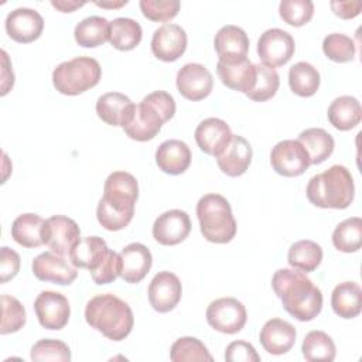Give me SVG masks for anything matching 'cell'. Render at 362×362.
<instances>
[{"label":"cell","mask_w":362,"mask_h":362,"mask_svg":"<svg viewBox=\"0 0 362 362\" xmlns=\"http://www.w3.org/2000/svg\"><path fill=\"white\" fill-rule=\"evenodd\" d=\"M331 305L341 318H355L362 310V290L355 281H344L335 286L331 294Z\"/></svg>","instance_id":"29"},{"label":"cell","mask_w":362,"mask_h":362,"mask_svg":"<svg viewBox=\"0 0 362 362\" xmlns=\"http://www.w3.org/2000/svg\"><path fill=\"white\" fill-rule=\"evenodd\" d=\"M296 335V328L288 321L272 318L262 327L259 341L266 352L272 355H283L294 346Z\"/></svg>","instance_id":"23"},{"label":"cell","mask_w":362,"mask_h":362,"mask_svg":"<svg viewBox=\"0 0 362 362\" xmlns=\"http://www.w3.org/2000/svg\"><path fill=\"white\" fill-rule=\"evenodd\" d=\"M31 359L69 362L71 351L69 346L59 339H40L31 348Z\"/></svg>","instance_id":"43"},{"label":"cell","mask_w":362,"mask_h":362,"mask_svg":"<svg viewBox=\"0 0 362 362\" xmlns=\"http://www.w3.org/2000/svg\"><path fill=\"white\" fill-rule=\"evenodd\" d=\"M331 8L335 16L344 20L354 18L359 16L362 3L361 1H331Z\"/></svg>","instance_id":"47"},{"label":"cell","mask_w":362,"mask_h":362,"mask_svg":"<svg viewBox=\"0 0 362 362\" xmlns=\"http://www.w3.org/2000/svg\"><path fill=\"white\" fill-rule=\"evenodd\" d=\"M252 147L242 136L232 134L226 147L215 157L219 170L229 177H239L246 173L252 163Z\"/></svg>","instance_id":"20"},{"label":"cell","mask_w":362,"mask_h":362,"mask_svg":"<svg viewBox=\"0 0 362 362\" xmlns=\"http://www.w3.org/2000/svg\"><path fill=\"white\" fill-rule=\"evenodd\" d=\"M272 287L284 310L298 321H311L322 310V293L304 272L279 269L272 277Z\"/></svg>","instance_id":"2"},{"label":"cell","mask_w":362,"mask_h":362,"mask_svg":"<svg viewBox=\"0 0 362 362\" xmlns=\"http://www.w3.org/2000/svg\"><path fill=\"white\" fill-rule=\"evenodd\" d=\"M298 141L305 148L310 164L324 163L334 151V137L321 127H310L298 134Z\"/></svg>","instance_id":"31"},{"label":"cell","mask_w":362,"mask_h":362,"mask_svg":"<svg viewBox=\"0 0 362 362\" xmlns=\"http://www.w3.org/2000/svg\"><path fill=\"white\" fill-rule=\"evenodd\" d=\"M270 164L283 177H297L310 167V157L298 140H281L272 148Z\"/></svg>","instance_id":"10"},{"label":"cell","mask_w":362,"mask_h":362,"mask_svg":"<svg viewBox=\"0 0 362 362\" xmlns=\"http://www.w3.org/2000/svg\"><path fill=\"white\" fill-rule=\"evenodd\" d=\"M332 245L344 253L358 252L362 246V219L352 216L338 223L332 232Z\"/></svg>","instance_id":"36"},{"label":"cell","mask_w":362,"mask_h":362,"mask_svg":"<svg viewBox=\"0 0 362 362\" xmlns=\"http://www.w3.org/2000/svg\"><path fill=\"white\" fill-rule=\"evenodd\" d=\"M191 232V221L185 211L170 209L153 223V238L164 246H174L185 240Z\"/></svg>","instance_id":"18"},{"label":"cell","mask_w":362,"mask_h":362,"mask_svg":"<svg viewBox=\"0 0 362 362\" xmlns=\"http://www.w3.org/2000/svg\"><path fill=\"white\" fill-rule=\"evenodd\" d=\"M96 6L99 7H103V8H117V7H122L124 4H127V0H122V1H95Z\"/></svg>","instance_id":"50"},{"label":"cell","mask_w":362,"mask_h":362,"mask_svg":"<svg viewBox=\"0 0 362 362\" xmlns=\"http://www.w3.org/2000/svg\"><path fill=\"white\" fill-rule=\"evenodd\" d=\"M322 260L321 246L310 239H303L293 243L287 253V262L293 269L304 273L314 272Z\"/></svg>","instance_id":"33"},{"label":"cell","mask_w":362,"mask_h":362,"mask_svg":"<svg viewBox=\"0 0 362 362\" xmlns=\"http://www.w3.org/2000/svg\"><path fill=\"white\" fill-rule=\"evenodd\" d=\"M120 257V277L130 284L140 283L151 269L153 257L147 246L143 243H130L122 249Z\"/></svg>","instance_id":"21"},{"label":"cell","mask_w":362,"mask_h":362,"mask_svg":"<svg viewBox=\"0 0 362 362\" xmlns=\"http://www.w3.org/2000/svg\"><path fill=\"white\" fill-rule=\"evenodd\" d=\"M165 122L168 120L163 116V113H160L154 105L143 98V100L136 105L132 119L127 122L123 130L136 141H147L158 134Z\"/></svg>","instance_id":"13"},{"label":"cell","mask_w":362,"mask_h":362,"mask_svg":"<svg viewBox=\"0 0 362 362\" xmlns=\"http://www.w3.org/2000/svg\"><path fill=\"white\" fill-rule=\"evenodd\" d=\"M194 136L198 147L205 154L216 157L232 139V132L225 120L208 117L197 126Z\"/></svg>","instance_id":"22"},{"label":"cell","mask_w":362,"mask_h":362,"mask_svg":"<svg viewBox=\"0 0 362 362\" xmlns=\"http://www.w3.org/2000/svg\"><path fill=\"white\" fill-rule=\"evenodd\" d=\"M216 72L221 82L225 86L238 92H243L245 95L255 85L256 68H255V64L247 58H243L239 61H230V62L218 61Z\"/></svg>","instance_id":"26"},{"label":"cell","mask_w":362,"mask_h":362,"mask_svg":"<svg viewBox=\"0 0 362 362\" xmlns=\"http://www.w3.org/2000/svg\"><path fill=\"white\" fill-rule=\"evenodd\" d=\"M214 45L219 61L230 62L247 58L249 38L245 30L238 25L228 24L219 28V31L215 34Z\"/></svg>","instance_id":"24"},{"label":"cell","mask_w":362,"mask_h":362,"mask_svg":"<svg viewBox=\"0 0 362 362\" xmlns=\"http://www.w3.org/2000/svg\"><path fill=\"white\" fill-rule=\"evenodd\" d=\"M247 320L245 305L233 297H222L212 301L206 308L208 324L222 334L239 332Z\"/></svg>","instance_id":"8"},{"label":"cell","mask_w":362,"mask_h":362,"mask_svg":"<svg viewBox=\"0 0 362 362\" xmlns=\"http://www.w3.org/2000/svg\"><path fill=\"white\" fill-rule=\"evenodd\" d=\"M86 322L112 341L124 339L133 329L134 317L127 303L113 294H98L85 307Z\"/></svg>","instance_id":"3"},{"label":"cell","mask_w":362,"mask_h":362,"mask_svg":"<svg viewBox=\"0 0 362 362\" xmlns=\"http://www.w3.org/2000/svg\"><path fill=\"white\" fill-rule=\"evenodd\" d=\"M322 51L325 57L334 62H348L354 59L356 47L351 37L341 33H332L324 38Z\"/></svg>","instance_id":"41"},{"label":"cell","mask_w":362,"mask_h":362,"mask_svg":"<svg viewBox=\"0 0 362 362\" xmlns=\"http://www.w3.org/2000/svg\"><path fill=\"white\" fill-rule=\"evenodd\" d=\"M170 359L173 362L184 361H214L212 355L208 352L206 346L194 337L178 338L170 349Z\"/></svg>","instance_id":"39"},{"label":"cell","mask_w":362,"mask_h":362,"mask_svg":"<svg viewBox=\"0 0 362 362\" xmlns=\"http://www.w3.org/2000/svg\"><path fill=\"white\" fill-rule=\"evenodd\" d=\"M156 163L165 174H182L191 164V150L182 140H165L156 150Z\"/></svg>","instance_id":"27"},{"label":"cell","mask_w":362,"mask_h":362,"mask_svg":"<svg viewBox=\"0 0 362 362\" xmlns=\"http://www.w3.org/2000/svg\"><path fill=\"white\" fill-rule=\"evenodd\" d=\"M34 276L41 281H49L59 286H69L78 277V270L71 266L64 256L54 252L40 253L31 264Z\"/></svg>","instance_id":"14"},{"label":"cell","mask_w":362,"mask_h":362,"mask_svg":"<svg viewBox=\"0 0 362 362\" xmlns=\"http://www.w3.org/2000/svg\"><path fill=\"white\" fill-rule=\"evenodd\" d=\"M20 270V256L13 249L3 246L0 250V281L7 283Z\"/></svg>","instance_id":"46"},{"label":"cell","mask_w":362,"mask_h":362,"mask_svg":"<svg viewBox=\"0 0 362 362\" xmlns=\"http://www.w3.org/2000/svg\"><path fill=\"white\" fill-rule=\"evenodd\" d=\"M187 49V33L182 27L165 23L160 25L151 38V51L153 54L164 61L173 62L177 61Z\"/></svg>","instance_id":"19"},{"label":"cell","mask_w":362,"mask_h":362,"mask_svg":"<svg viewBox=\"0 0 362 362\" xmlns=\"http://www.w3.org/2000/svg\"><path fill=\"white\" fill-rule=\"evenodd\" d=\"M102 78V68L95 58L76 57L65 61L52 71L54 88L68 96H75L96 86Z\"/></svg>","instance_id":"7"},{"label":"cell","mask_w":362,"mask_h":362,"mask_svg":"<svg viewBox=\"0 0 362 362\" xmlns=\"http://www.w3.org/2000/svg\"><path fill=\"white\" fill-rule=\"evenodd\" d=\"M139 198V184L134 175L126 171H113L103 185V197L96 208L98 222L106 230L126 228L134 215Z\"/></svg>","instance_id":"1"},{"label":"cell","mask_w":362,"mask_h":362,"mask_svg":"<svg viewBox=\"0 0 362 362\" xmlns=\"http://www.w3.org/2000/svg\"><path fill=\"white\" fill-rule=\"evenodd\" d=\"M201 233L208 242L228 243L236 235V221L230 204L219 194H206L197 204Z\"/></svg>","instance_id":"6"},{"label":"cell","mask_w":362,"mask_h":362,"mask_svg":"<svg viewBox=\"0 0 362 362\" xmlns=\"http://www.w3.org/2000/svg\"><path fill=\"white\" fill-rule=\"evenodd\" d=\"M143 16L151 21H170L180 11L178 0H141L139 3Z\"/></svg>","instance_id":"44"},{"label":"cell","mask_w":362,"mask_h":362,"mask_svg":"<svg viewBox=\"0 0 362 362\" xmlns=\"http://www.w3.org/2000/svg\"><path fill=\"white\" fill-rule=\"evenodd\" d=\"M44 219L37 214L18 215L11 225L13 239L23 247L34 249L42 243V226Z\"/></svg>","instance_id":"32"},{"label":"cell","mask_w":362,"mask_h":362,"mask_svg":"<svg viewBox=\"0 0 362 362\" xmlns=\"http://www.w3.org/2000/svg\"><path fill=\"white\" fill-rule=\"evenodd\" d=\"M143 37L141 25L129 17H117L110 21L109 42L119 51H130L136 48Z\"/></svg>","instance_id":"35"},{"label":"cell","mask_w":362,"mask_h":362,"mask_svg":"<svg viewBox=\"0 0 362 362\" xmlns=\"http://www.w3.org/2000/svg\"><path fill=\"white\" fill-rule=\"evenodd\" d=\"M136 105L120 92H107L98 98L96 113L102 122L110 126L124 127L132 119Z\"/></svg>","instance_id":"25"},{"label":"cell","mask_w":362,"mask_h":362,"mask_svg":"<svg viewBox=\"0 0 362 362\" xmlns=\"http://www.w3.org/2000/svg\"><path fill=\"white\" fill-rule=\"evenodd\" d=\"M256 79L253 88L246 93V96L255 102H266L272 99L280 85L279 74L274 68L262 64H255Z\"/></svg>","instance_id":"38"},{"label":"cell","mask_w":362,"mask_h":362,"mask_svg":"<svg viewBox=\"0 0 362 362\" xmlns=\"http://www.w3.org/2000/svg\"><path fill=\"white\" fill-rule=\"evenodd\" d=\"M81 239V229L78 223L65 215H52L45 219L42 226V243L51 252L66 256L75 243Z\"/></svg>","instance_id":"9"},{"label":"cell","mask_w":362,"mask_h":362,"mask_svg":"<svg viewBox=\"0 0 362 362\" xmlns=\"http://www.w3.org/2000/svg\"><path fill=\"white\" fill-rule=\"evenodd\" d=\"M303 356L308 362H315V361H324V362H331L335 359V344L332 338L324 332V331H310L301 345Z\"/></svg>","instance_id":"37"},{"label":"cell","mask_w":362,"mask_h":362,"mask_svg":"<svg viewBox=\"0 0 362 362\" xmlns=\"http://www.w3.org/2000/svg\"><path fill=\"white\" fill-rule=\"evenodd\" d=\"M4 27L11 40L20 44H28L40 38L44 30V18L33 8L18 7L7 14Z\"/></svg>","instance_id":"15"},{"label":"cell","mask_w":362,"mask_h":362,"mask_svg":"<svg viewBox=\"0 0 362 362\" xmlns=\"http://www.w3.org/2000/svg\"><path fill=\"white\" fill-rule=\"evenodd\" d=\"M327 116L329 123L335 129L341 132H346L359 124L362 119V107L356 98L344 95V96L335 98L331 102V105L328 106Z\"/></svg>","instance_id":"28"},{"label":"cell","mask_w":362,"mask_h":362,"mask_svg":"<svg viewBox=\"0 0 362 362\" xmlns=\"http://www.w3.org/2000/svg\"><path fill=\"white\" fill-rule=\"evenodd\" d=\"M281 20L293 27L307 24L314 14V3L311 0H283L279 6Z\"/></svg>","instance_id":"42"},{"label":"cell","mask_w":362,"mask_h":362,"mask_svg":"<svg viewBox=\"0 0 362 362\" xmlns=\"http://www.w3.org/2000/svg\"><path fill=\"white\" fill-rule=\"evenodd\" d=\"M68 257L76 269H88L92 280L99 286L109 284L120 276L119 253L110 250L99 236L79 239Z\"/></svg>","instance_id":"4"},{"label":"cell","mask_w":362,"mask_h":362,"mask_svg":"<svg viewBox=\"0 0 362 362\" xmlns=\"http://www.w3.org/2000/svg\"><path fill=\"white\" fill-rule=\"evenodd\" d=\"M225 361L228 362H259L260 356L252 344L246 341H233L226 346Z\"/></svg>","instance_id":"45"},{"label":"cell","mask_w":362,"mask_h":362,"mask_svg":"<svg viewBox=\"0 0 362 362\" xmlns=\"http://www.w3.org/2000/svg\"><path fill=\"white\" fill-rule=\"evenodd\" d=\"M305 194L308 201L318 208L345 209L354 201V178L346 167L335 164L311 177Z\"/></svg>","instance_id":"5"},{"label":"cell","mask_w":362,"mask_h":362,"mask_svg":"<svg viewBox=\"0 0 362 362\" xmlns=\"http://www.w3.org/2000/svg\"><path fill=\"white\" fill-rule=\"evenodd\" d=\"M1 59H3V68H1V96H4L14 85V74L11 69V65L8 62V57L6 51H1Z\"/></svg>","instance_id":"48"},{"label":"cell","mask_w":362,"mask_h":362,"mask_svg":"<svg viewBox=\"0 0 362 362\" xmlns=\"http://www.w3.org/2000/svg\"><path fill=\"white\" fill-rule=\"evenodd\" d=\"M178 92L188 100L205 99L214 88L212 74L201 64H185L175 78Z\"/></svg>","instance_id":"17"},{"label":"cell","mask_w":362,"mask_h":362,"mask_svg":"<svg viewBox=\"0 0 362 362\" xmlns=\"http://www.w3.org/2000/svg\"><path fill=\"white\" fill-rule=\"evenodd\" d=\"M296 49L291 34L281 28L266 30L257 41V54L264 65L276 68L287 64Z\"/></svg>","instance_id":"11"},{"label":"cell","mask_w":362,"mask_h":362,"mask_svg":"<svg viewBox=\"0 0 362 362\" xmlns=\"http://www.w3.org/2000/svg\"><path fill=\"white\" fill-rule=\"evenodd\" d=\"M51 4H52V7L58 8V10L62 11V13H72L74 10H76V8L82 7V6H85L86 1H72V0H68V1H66V0H59V1H55V0H52Z\"/></svg>","instance_id":"49"},{"label":"cell","mask_w":362,"mask_h":362,"mask_svg":"<svg viewBox=\"0 0 362 362\" xmlns=\"http://www.w3.org/2000/svg\"><path fill=\"white\" fill-rule=\"evenodd\" d=\"M181 296V281L171 272H158L148 284V303L158 313L174 310L180 303Z\"/></svg>","instance_id":"16"},{"label":"cell","mask_w":362,"mask_h":362,"mask_svg":"<svg viewBox=\"0 0 362 362\" xmlns=\"http://www.w3.org/2000/svg\"><path fill=\"white\" fill-rule=\"evenodd\" d=\"M74 37L78 45L95 48L110 40V23L100 16H90L76 24Z\"/></svg>","instance_id":"30"},{"label":"cell","mask_w":362,"mask_h":362,"mask_svg":"<svg viewBox=\"0 0 362 362\" xmlns=\"http://www.w3.org/2000/svg\"><path fill=\"white\" fill-rule=\"evenodd\" d=\"M34 311L41 327L47 329H62L71 315L68 298L57 291H41L34 301Z\"/></svg>","instance_id":"12"},{"label":"cell","mask_w":362,"mask_h":362,"mask_svg":"<svg viewBox=\"0 0 362 362\" xmlns=\"http://www.w3.org/2000/svg\"><path fill=\"white\" fill-rule=\"evenodd\" d=\"M320 72L314 65L305 61L294 64L288 71V85L293 93L301 98L313 96L320 88Z\"/></svg>","instance_id":"34"},{"label":"cell","mask_w":362,"mask_h":362,"mask_svg":"<svg viewBox=\"0 0 362 362\" xmlns=\"http://www.w3.org/2000/svg\"><path fill=\"white\" fill-rule=\"evenodd\" d=\"M1 325L0 334H11L21 329L25 324V308L24 305L11 296H1Z\"/></svg>","instance_id":"40"}]
</instances>
